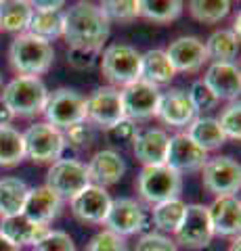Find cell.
Returning <instances> with one entry per match:
<instances>
[{"instance_id":"obj_1","label":"cell","mask_w":241,"mask_h":251,"mask_svg":"<svg viewBox=\"0 0 241 251\" xmlns=\"http://www.w3.org/2000/svg\"><path fill=\"white\" fill-rule=\"evenodd\" d=\"M111 21L101 11L99 4L76 2L63 13V38L69 49L101 50L109 38Z\"/></svg>"},{"instance_id":"obj_2","label":"cell","mask_w":241,"mask_h":251,"mask_svg":"<svg viewBox=\"0 0 241 251\" xmlns=\"http://www.w3.org/2000/svg\"><path fill=\"white\" fill-rule=\"evenodd\" d=\"M9 59L19 75L38 77L51 69L53 61H55V49H53V44L26 31L11 42Z\"/></svg>"},{"instance_id":"obj_3","label":"cell","mask_w":241,"mask_h":251,"mask_svg":"<svg viewBox=\"0 0 241 251\" xmlns=\"http://www.w3.org/2000/svg\"><path fill=\"white\" fill-rule=\"evenodd\" d=\"M13 115L21 117H32L44 111L46 99H49V90H46L44 82L40 77H27V75H17L4 86L2 97Z\"/></svg>"},{"instance_id":"obj_4","label":"cell","mask_w":241,"mask_h":251,"mask_svg":"<svg viewBox=\"0 0 241 251\" xmlns=\"http://www.w3.org/2000/svg\"><path fill=\"white\" fill-rule=\"evenodd\" d=\"M101 72L113 86H128L141 80V52L130 44H109L101 57Z\"/></svg>"},{"instance_id":"obj_5","label":"cell","mask_w":241,"mask_h":251,"mask_svg":"<svg viewBox=\"0 0 241 251\" xmlns=\"http://www.w3.org/2000/svg\"><path fill=\"white\" fill-rule=\"evenodd\" d=\"M136 188L143 201L158 205L161 201L178 199V195L183 191V174L168 168L166 163L164 166L143 168L136 180Z\"/></svg>"},{"instance_id":"obj_6","label":"cell","mask_w":241,"mask_h":251,"mask_svg":"<svg viewBox=\"0 0 241 251\" xmlns=\"http://www.w3.org/2000/svg\"><path fill=\"white\" fill-rule=\"evenodd\" d=\"M42 113L46 117V124L63 132L76 124L86 122V99L76 90L59 88L49 94Z\"/></svg>"},{"instance_id":"obj_7","label":"cell","mask_w":241,"mask_h":251,"mask_svg":"<svg viewBox=\"0 0 241 251\" xmlns=\"http://www.w3.org/2000/svg\"><path fill=\"white\" fill-rule=\"evenodd\" d=\"M65 147L63 132L53 128L46 122L32 124L23 132V149H26V159L34 163H55Z\"/></svg>"},{"instance_id":"obj_8","label":"cell","mask_w":241,"mask_h":251,"mask_svg":"<svg viewBox=\"0 0 241 251\" xmlns=\"http://www.w3.org/2000/svg\"><path fill=\"white\" fill-rule=\"evenodd\" d=\"M90 184L86 166L78 159H59L51 163L49 174H46V188H51L57 197L63 201H72L76 195H80Z\"/></svg>"},{"instance_id":"obj_9","label":"cell","mask_w":241,"mask_h":251,"mask_svg":"<svg viewBox=\"0 0 241 251\" xmlns=\"http://www.w3.org/2000/svg\"><path fill=\"white\" fill-rule=\"evenodd\" d=\"M201 180H204V188L214 197L235 195L241 186V168L233 157L227 155L208 157L201 168Z\"/></svg>"},{"instance_id":"obj_10","label":"cell","mask_w":241,"mask_h":251,"mask_svg":"<svg viewBox=\"0 0 241 251\" xmlns=\"http://www.w3.org/2000/svg\"><path fill=\"white\" fill-rule=\"evenodd\" d=\"M124 120V107L120 90L113 86H101L86 99V122L99 128H111Z\"/></svg>"},{"instance_id":"obj_11","label":"cell","mask_w":241,"mask_h":251,"mask_svg":"<svg viewBox=\"0 0 241 251\" xmlns=\"http://www.w3.org/2000/svg\"><path fill=\"white\" fill-rule=\"evenodd\" d=\"M176 234V243L187 249H204L210 245L214 232H212V224H210V216H208V207L193 203L187 205L185 209V218Z\"/></svg>"},{"instance_id":"obj_12","label":"cell","mask_w":241,"mask_h":251,"mask_svg":"<svg viewBox=\"0 0 241 251\" xmlns=\"http://www.w3.org/2000/svg\"><path fill=\"white\" fill-rule=\"evenodd\" d=\"M124 117L136 122V120H149L158 111L160 103V88L147 84L143 80H136L120 90Z\"/></svg>"},{"instance_id":"obj_13","label":"cell","mask_w":241,"mask_h":251,"mask_svg":"<svg viewBox=\"0 0 241 251\" xmlns=\"http://www.w3.org/2000/svg\"><path fill=\"white\" fill-rule=\"evenodd\" d=\"M111 197L105 188L88 184L80 195L69 201L72 205V214L86 224H103L107 218V211L111 207Z\"/></svg>"},{"instance_id":"obj_14","label":"cell","mask_w":241,"mask_h":251,"mask_svg":"<svg viewBox=\"0 0 241 251\" xmlns=\"http://www.w3.org/2000/svg\"><path fill=\"white\" fill-rule=\"evenodd\" d=\"M155 115L164 124L174 126V128H185L195 120V107H193L189 92L183 88H170L166 92H160V103Z\"/></svg>"},{"instance_id":"obj_15","label":"cell","mask_w":241,"mask_h":251,"mask_svg":"<svg viewBox=\"0 0 241 251\" xmlns=\"http://www.w3.org/2000/svg\"><path fill=\"white\" fill-rule=\"evenodd\" d=\"M206 161H208V153L193 143L185 132L170 136L168 155H166V166L168 168H172L174 172H178V174H183V172L201 170Z\"/></svg>"},{"instance_id":"obj_16","label":"cell","mask_w":241,"mask_h":251,"mask_svg":"<svg viewBox=\"0 0 241 251\" xmlns=\"http://www.w3.org/2000/svg\"><path fill=\"white\" fill-rule=\"evenodd\" d=\"M208 207L212 232L218 237H239L241 228V201L235 195L216 197Z\"/></svg>"},{"instance_id":"obj_17","label":"cell","mask_w":241,"mask_h":251,"mask_svg":"<svg viewBox=\"0 0 241 251\" xmlns=\"http://www.w3.org/2000/svg\"><path fill=\"white\" fill-rule=\"evenodd\" d=\"M166 54L170 63H172L174 72H185V74L199 72L204 67V63L208 61L206 46L195 36H181L172 40L166 49Z\"/></svg>"},{"instance_id":"obj_18","label":"cell","mask_w":241,"mask_h":251,"mask_svg":"<svg viewBox=\"0 0 241 251\" xmlns=\"http://www.w3.org/2000/svg\"><path fill=\"white\" fill-rule=\"evenodd\" d=\"M143 205L136 199H115L111 201V207L107 211L105 218V226L107 230L118 234V237L126 239L130 234L138 232V226H141V218H143Z\"/></svg>"},{"instance_id":"obj_19","label":"cell","mask_w":241,"mask_h":251,"mask_svg":"<svg viewBox=\"0 0 241 251\" xmlns=\"http://www.w3.org/2000/svg\"><path fill=\"white\" fill-rule=\"evenodd\" d=\"M204 82L218 100H231L241 92V72L235 63H212L204 75Z\"/></svg>"},{"instance_id":"obj_20","label":"cell","mask_w":241,"mask_h":251,"mask_svg":"<svg viewBox=\"0 0 241 251\" xmlns=\"http://www.w3.org/2000/svg\"><path fill=\"white\" fill-rule=\"evenodd\" d=\"M86 172L90 184L105 188L120 182L124 172H126V163H124L120 153L111 151V149H103V151H97L90 157Z\"/></svg>"},{"instance_id":"obj_21","label":"cell","mask_w":241,"mask_h":251,"mask_svg":"<svg viewBox=\"0 0 241 251\" xmlns=\"http://www.w3.org/2000/svg\"><path fill=\"white\" fill-rule=\"evenodd\" d=\"M168 143L170 136L160 128H149L138 132L134 143H132V153L143 168H153V166H164L166 155H168Z\"/></svg>"},{"instance_id":"obj_22","label":"cell","mask_w":241,"mask_h":251,"mask_svg":"<svg viewBox=\"0 0 241 251\" xmlns=\"http://www.w3.org/2000/svg\"><path fill=\"white\" fill-rule=\"evenodd\" d=\"M61 201L51 188L46 186H36V188H29L27 191V197H26V205H23L21 214L26 216L27 220L40 224V226H49L53 220L59 216L61 211Z\"/></svg>"},{"instance_id":"obj_23","label":"cell","mask_w":241,"mask_h":251,"mask_svg":"<svg viewBox=\"0 0 241 251\" xmlns=\"http://www.w3.org/2000/svg\"><path fill=\"white\" fill-rule=\"evenodd\" d=\"M49 230H51L49 226L36 224V222H32V220H27L23 214L9 216V218L0 220V234L19 249L23 245H36L38 241L46 237Z\"/></svg>"},{"instance_id":"obj_24","label":"cell","mask_w":241,"mask_h":251,"mask_svg":"<svg viewBox=\"0 0 241 251\" xmlns=\"http://www.w3.org/2000/svg\"><path fill=\"white\" fill-rule=\"evenodd\" d=\"M176 75L172 63H170L166 50L153 49L141 54V80L160 88L164 84H170L172 77Z\"/></svg>"},{"instance_id":"obj_25","label":"cell","mask_w":241,"mask_h":251,"mask_svg":"<svg viewBox=\"0 0 241 251\" xmlns=\"http://www.w3.org/2000/svg\"><path fill=\"white\" fill-rule=\"evenodd\" d=\"M185 134L197 147L204 149L206 153L216 151V149H220L227 143V138H224L220 126H218V120H214V117H195V120L187 126Z\"/></svg>"},{"instance_id":"obj_26","label":"cell","mask_w":241,"mask_h":251,"mask_svg":"<svg viewBox=\"0 0 241 251\" xmlns=\"http://www.w3.org/2000/svg\"><path fill=\"white\" fill-rule=\"evenodd\" d=\"M32 2L26 0H0V29L11 34H26L32 19Z\"/></svg>"},{"instance_id":"obj_27","label":"cell","mask_w":241,"mask_h":251,"mask_svg":"<svg viewBox=\"0 0 241 251\" xmlns=\"http://www.w3.org/2000/svg\"><path fill=\"white\" fill-rule=\"evenodd\" d=\"M27 184L21 178L6 176L0 180V218L17 216L23 211L27 197Z\"/></svg>"},{"instance_id":"obj_28","label":"cell","mask_w":241,"mask_h":251,"mask_svg":"<svg viewBox=\"0 0 241 251\" xmlns=\"http://www.w3.org/2000/svg\"><path fill=\"white\" fill-rule=\"evenodd\" d=\"M206 57L212 63H233L239 52V38L231 29H218L204 42Z\"/></svg>"},{"instance_id":"obj_29","label":"cell","mask_w":241,"mask_h":251,"mask_svg":"<svg viewBox=\"0 0 241 251\" xmlns=\"http://www.w3.org/2000/svg\"><path fill=\"white\" fill-rule=\"evenodd\" d=\"M27 34L49 44L55 38H61L63 36V11H34L27 25Z\"/></svg>"},{"instance_id":"obj_30","label":"cell","mask_w":241,"mask_h":251,"mask_svg":"<svg viewBox=\"0 0 241 251\" xmlns=\"http://www.w3.org/2000/svg\"><path fill=\"white\" fill-rule=\"evenodd\" d=\"M26 159L23 134L13 126H0V168H13Z\"/></svg>"},{"instance_id":"obj_31","label":"cell","mask_w":241,"mask_h":251,"mask_svg":"<svg viewBox=\"0 0 241 251\" xmlns=\"http://www.w3.org/2000/svg\"><path fill=\"white\" fill-rule=\"evenodd\" d=\"M185 209H187V203L183 199H168L153 205L151 216H153L155 228L164 232H176L185 218Z\"/></svg>"},{"instance_id":"obj_32","label":"cell","mask_w":241,"mask_h":251,"mask_svg":"<svg viewBox=\"0 0 241 251\" xmlns=\"http://www.w3.org/2000/svg\"><path fill=\"white\" fill-rule=\"evenodd\" d=\"M183 13L181 0H138V17L155 23H170Z\"/></svg>"},{"instance_id":"obj_33","label":"cell","mask_w":241,"mask_h":251,"mask_svg":"<svg viewBox=\"0 0 241 251\" xmlns=\"http://www.w3.org/2000/svg\"><path fill=\"white\" fill-rule=\"evenodd\" d=\"M189 13L201 23H218L231 13V2L227 0H193L189 2Z\"/></svg>"},{"instance_id":"obj_34","label":"cell","mask_w":241,"mask_h":251,"mask_svg":"<svg viewBox=\"0 0 241 251\" xmlns=\"http://www.w3.org/2000/svg\"><path fill=\"white\" fill-rule=\"evenodd\" d=\"M101 11L109 21H132L138 17V0H107L101 4Z\"/></svg>"},{"instance_id":"obj_35","label":"cell","mask_w":241,"mask_h":251,"mask_svg":"<svg viewBox=\"0 0 241 251\" xmlns=\"http://www.w3.org/2000/svg\"><path fill=\"white\" fill-rule=\"evenodd\" d=\"M136 134H138L136 124L132 120H128V117H124V120H120L118 124H113L111 128L105 130V136L113 147H124V145L134 143Z\"/></svg>"},{"instance_id":"obj_36","label":"cell","mask_w":241,"mask_h":251,"mask_svg":"<svg viewBox=\"0 0 241 251\" xmlns=\"http://www.w3.org/2000/svg\"><path fill=\"white\" fill-rule=\"evenodd\" d=\"M218 126H220L224 138H231V140L241 138V105H239V100L237 103H231L224 109L220 120H218Z\"/></svg>"},{"instance_id":"obj_37","label":"cell","mask_w":241,"mask_h":251,"mask_svg":"<svg viewBox=\"0 0 241 251\" xmlns=\"http://www.w3.org/2000/svg\"><path fill=\"white\" fill-rule=\"evenodd\" d=\"M34 251H76L74 239L63 230H49L46 237L34 245Z\"/></svg>"},{"instance_id":"obj_38","label":"cell","mask_w":241,"mask_h":251,"mask_svg":"<svg viewBox=\"0 0 241 251\" xmlns=\"http://www.w3.org/2000/svg\"><path fill=\"white\" fill-rule=\"evenodd\" d=\"M189 99H191L193 107H195V111H210V109H216L220 103V100L214 97V92L206 86L204 80L193 82L191 90H189Z\"/></svg>"},{"instance_id":"obj_39","label":"cell","mask_w":241,"mask_h":251,"mask_svg":"<svg viewBox=\"0 0 241 251\" xmlns=\"http://www.w3.org/2000/svg\"><path fill=\"white\" fill-rule=\"evenodd\" d=\"M63 138H65V143L74 149L90 147L92 140H95V128H92L88 122H80V124L72 126V128H67L63 132Z\"/></svg>"},{"instance_id":"obj_40","label":"cell","mask_w":241,"mask_h":251,"mask_svg":"<svg viewBox=\"0 0 241 251\" xmlns=\"http://www.w3.org/2000/svg\"><path fill=\"white\" fill-rule=\"evenodd\" d=\"M86 251H128L126 241L109 230H101L90 239Z\"/></svg>"},{"instance_id":"obj_41","label":"cell","mask_w":241,"mask_h":251,"mask_svg":"<svg viewBox=\"0 0 241 251\" xmlns=\"http://www.w3.org/2000/svg\"><path fill=\"white\" fill-rule=\"evenodd\" d=\"M134 251H178L176 243L172 239L164 237V234H145V237H141V241L136 243Z\"/></svg>"},{"instance_id":"obj_42","label":"cell","mask_w":241,"mask_h":251,"mask_svg":"<svg viewBox=\"0 0 241 251\" xmlns=\"http://www.w3.org/2000/svg\"><path fill=\"white\" fill-rule=\"evenodd\" d=\"M101 50H90V49H69L67 50V63L74 69H90L97 63Z\"/></svg>"},{"instance_id":"obj_43","label":"cell","mask_w":241,"mask_h":251,"mask_svg":"<svg viewBox=\"0 0 241 251\" xmlns=\"http://www.w3.org/2000/svg\"><path fill=\"white\" fill-rule=\"evenodd\" d=\"M155 224H153V216L151 209H143V218H141V226H138V234H153Z\"/></svg>"},{"instance_id":"obj_44","label":"cell","mask_w":241,"mask_h":251,"mask_svg":"<svg viewBox=\"0 0 241 251\" xmlns=\"http://www.w3.org/2000/svg\"><path fill=\"white\" fill-rule=\"evenodd\" d=\"M63 6H65V2H61V0H57V2H51V0H46V2L36 0V2H32L34 11H61Z\"/></svg>"},{"instance_id":"obj_45","label":"cell","mask_w":241,"mask_h":251,"mask_svg":"<svg viewBox=\"0 0 241 251\" xmlns=\"http://www.w3.org/2000/svg\"><path fill=\"white\" fill-rule=\"evenodd\" d=\"M13 111L9 109V105L4 103L2 99H0V126H9L11 122H13Z\"/></svg>"},{"instance_id":"obj_46","label":"cell","mask_w":241,"mask_h":251,"mask_svg":"<svg viewBox=\"0 0 241 251\" xmlns=\"http://www.w3.org/2000/svg\"><path fill=\"white\" fill-rule=\"evenodd\" d=\"M0 251H21L19 247H15L11 241H6L2 234H0Z\"/></svg>"},{"instance_id":"obj_47","label":"cell","mask_w":241,"mask_h":251,"mask_svg":"<svg viewBox=\"0 0 241 251\" xmlns=\"http://www.w3.org/2000/svg\"><path fill=\"white\" fill-rule=\"evenodd\" d=\"M239 249H241V241H239V237H237V239H233L229 251H239Z\"/></svg>"},{"instance_id":"obj_48","label":"cell","mask_w":241,"mask_h":251,"mask_svg":"<svg viewBox=\"0 0 241 251\" xmlns=\"http://www.w3.org/2000/svg\"><path fill=\"white\" fill-rule=\"evenodd\" d=\"M0 90H2V75H0Z\"/></svg>"}]
</instances>
